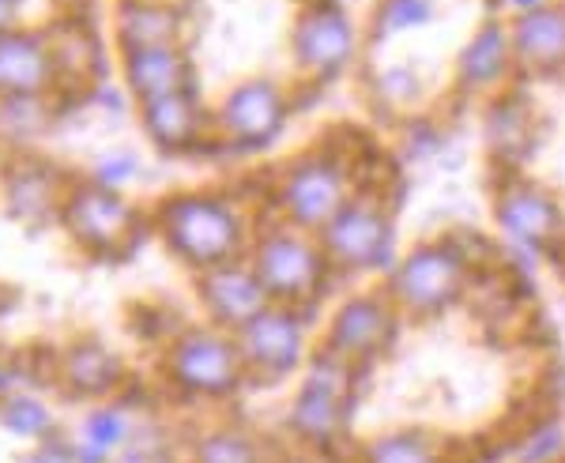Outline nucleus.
Wrapping results in <instances>:
<instances>
[{
	"label": "nucleus",
	"mask_w": 565,
	"mask_h": 463,
	"mask_svg": "<svg viewBox=\"0 0 565 463\" xmlns=\"http://www.w3.org/2000/svg\"><path fill=\"white\" fill-rule=\"evenodd\" d=\"M148 223L162 249L189 276L242 260L249 252L253 234H257L249 207L234 193L212 185L174 189V193L159 196L148 212Z\"/></svg>",
	"instance_id": "1"
},
{
	"label": "nucleus",
	"mask_w": 565,
	"mask_h": 463,
	"mask_svg": "<svg viewBox=\"0 0 565 463\" xmlns=\"http://www.w3.org/2000/svg\"><path fill=\"white\" fill-rule=\"evenodd\" d=\"M154 374L181 403H226L249 388L234 332H223L207 321L181 324L159 347Z\"/></svg>",
	"instance_id": "2"
},
{
	"label": "nucleus",
	"mask_w": 565,
	"mask_h": 463,
	"mask_svg": "<svg viewBox=\"0 0 565 463\" xmlns=\"http://www.w3.org/2000/svg\"><path fill=\"white\" fill-rule=\"evenodd\" d=\"M57 226L79 257L109 265V260H125L129 252L151 234L148 212L117 189L95 185L87 174L68 181V193L61 200Z\"/></svg>",
	"instance_id": "3"
},
{
	"label": "nucleus",
	"mask_w": 565,
	"mask_h": 463,
	"mask_svg": "<svg viewBox=\"0 0 565 463\" xmlns=\"http://www.w3.org/2000/svg\"><path fill=\"white\" fill-rule=\"evenodd\" d=\"M245 260L257 271L264 294L271 302L295 309H317L335 279L317 234L298 230V226H287L279 219L257 223Z\"/></svg>",
	"instance_id": "4"
},
{
	"label": "nucleus",
	"mask_w": 565,
	"mask_h": 463,
	"mask_svg": "<svg viewBox=\"0 0 565 463\" xmlns=\"http://www.w3.org/2000/svg\"><path fill=\"white\" fill-rule=\"evenodd\" d=\"M359 366L317 347L306 358L298 392L290 396L282 426L298 444L313 452H335L351 433L354 399H359Z\"/></svg>",
	"instance_id": "5"
},
{
	"label": "nucleus",
	"mask_w": 565,
	"mask_h": 463,
	"mask_svg": "<svg viewBox=\"0 0 565 463\" xmlns=\"http://www.w3.org/2000/svg\"><path fill=\"white\" fill-rule=\"evenodd\" d=\"M359 193L354 166L340 151L313 148L282 162L271 177V207L276 219L298 230L317 234L321 226L340 212L348 200Z\"/></svg>",
	"instance_id": "6"
},
{
	"label": "nucleus",
	"mask_w": 565,
	"mask_h": 463,
	"mask_svg": "<svg viewBox=\"0 0 565 463\" xmlns=\"http://www.w3.org/2000/svg\"><path fill=\"white\" fill-rule=\"evenodd\" d=\"M471 283V260L460 241H423L412 252L396 257V265L385 271V294L399 316L430 321L452 309Z\"/></svg>",
	"instance_id": "7"
},
{
	"label": "nucleus",
	"mask_w": 565,
	"mask_h": 463,
	"mask_svg": "<svg viewBox=\"0 0 565 463\" xmlns=\"http://www.w3.org/2000/svg\"><path fill=\"white\" fill-rule=\"evenodd\" d=\"M335 276H385L396 265V215L373 189H359L317 230Z\"/></svg>",
	"instance_id": "8"
},
{
	"label": "nucleus",
	"mask_w": 565,
	"mask_h": 463,
	"mask_svg": "<svg viewBox=\"0 0 565 463\" xmlns=\"http://www.w3.org/2000/svg\"><path fill=\"white\" fill-rule=\"evenodd\" d=\"M295 95L271 76L238 79L212 106V148L231 154H260L287 132Z\"/></svg>",
	"instance_id": "9"
},
{
	"label": "nucleus",
	"mask_w": 565,
	"mask_h": 463,
	"mask_svg": "<svg viewBox=\"0 0 565 463\" xmlns=\"http://www.w3.org/2000/svg\"><path fill=\"white\" fill-rule=\"evenodd\" d=\"M309 321H313V309L268 302L253 321H245L234 332L249 388H271L282 385L287 377L302 374L306 358L313 354V347H309Z\"/></svg>",
	"instance_id": "10"
},
{
	"label": "nucleus",
	"mask_w": 565,
	"mask_h": 463,
	"mask_svg": "<svg viewBox=\"0 0 565 463\" xmlns=\"http://www.w3.org/2000/svg\"><path fill=\"white\" fill-rule=\"evenodd\" d=\"M68 181V170L45 159L42 151L12 148L0 154V207L26 234H42L57 226Z\"/></svg>",
	"instance_id": "11"
},
{
	"label": "nucleus",
	"mask_w": 565,
	"mask_h": 463,
	"mask_svg": "<svg viewBox=\"0 0 565 463\" xmlns=\"http://www.w3.org/2000/svg\"><path fill=\"white\" fill-rule=\"evenodd\" d=\"M359 57V26L335 0H306L290 31V61L298 76L324 87L343 76Z\"/></svg>",
	"instance_id": "12"
},
{
	"label": "nucleus",
	"mask_w": 565,
	"mask_h": 463,
	"mask_svg": "<svg viewBox=\"0 0 565 463\" xmlns=\"http://www.w3.org/2000/svg\"><path fill=\"white\" fill-rule=\"evenodd\" d=\"M399 321H404V316L392 305L385 287L348 294L324 321V332L317 347L362 369V366H370V362H377L381 354L396 343Z\"/></svg>",
	"instance_id": "13"
},
{
	"label": "nucleus",
	"mask_w": 565,
	"mask_h": 463,
	"mask_svg": "<svg viewBox=\"0 0 565 463\" xmlns=\"http://www.w3.org/2000/svg\"><path fill=\"white\" fill-rule=\"evenodd\" d=\"M136 121L151 148L167 159H185L212 148V106L200 84L136 103Z\"/></svg>",
	"instance_id": "14"
},
{
	"label": "nucleus",
	"mask_w": 565,
	"mask_h": 463,
	"mask_svg": "<svg viewBox=\"0 0 565 463\" xmlns=\"http://www.w3.org/2000/svg\"><path fill=\"white\" fill-rule=\"evenodd\" d=\"M53 385L76 403H103L129 388V362L98 335H72L53 354Z\"/></svg>",
	"instance_id": "15"
},
{
	"label": "nucleus",
	"mask_w": 565,
	"mask_h": 463,
	"mask_svg": "<svg viewBox=\"0 0 565 463\" xmlns=\"http://www.w3.org/2000/svg\"><path fill=\"white\" fill-rule=\"evenodd\" d=\"M193 298L200 309V321L215 324L223 332H238L245 321L260 313L271 302L264 294L257 271L249 268V260H231V265H215L207 271L193 276Z\"/></svg>",
	"instance_id": "16"
},
{
	"label": "nucleus",
	"mask_w": 565,
	"mask_h": 463,
	"mask_svg": "<svg viewBox=\"0 0 565 463\" xmlns=\"http://www.w3.org/2000/svg\"><path fill=\"white\" fill-rule=\"evenodd\" d=\"M57 95V65L45 26H8L0 31V98Z\"/></svg>",
	"instance_id": "17"
},
{
	"label": "nucleus",
	"mask_w": 565,
	"mask_h": 463,
	"mask_svg": "<svg viewBox=\"0 0 565 463\" xmlns=\"http://www.w3.org/2000/svg\"><path fill=\"white\" fill-rule=\"evenodd\" d=\"M117 79L132 95V103H148V98L200 84L196 61L185 42L148 45V50H121L117 53Z\"/></svg>",
	"instance_id": "18"
},
{
	"label": "nucleus",
	"mask_w": 565,
	"mask_h": 463,
	"mask_svg": "<svg viewBox=\"0 0 565 463\" xmlns=\"http://www.w3.org/2000/svg\"><path fill=\"white\" fill-rule=\"evenodd\" d=\"M498 226L505 230V238H513L524 249H551L562 241L565 234V215L562 204L551 193L535 185H509L494 204Z\"/></svg>",
	"instance_id": "19"
},
{
	"label": "nucleus",
	"mask_w": 565,
	"mask_h": 463,
	"mask_svg": "<svg viewBox=\"0 0 565 463\" xmlns=\"http://www.w3.org/2000/svg\"><path fill=\"white\" fill-rule=\"evenodd\" d=\"M45 34L53 45V65H57V90H87L109 76L103 65V42L84 15H65L61 23L45 26Z\"/></svg>",
	"instance_id": "20"
},
{
	"label": "nucleus",
	"mask_w": 565,
	"mask_h": 463,
	"mask_svg": "<svg viewBox=\"0 0 565 463\" xmlns=\"http://www.w3.org/2000/svg\"><path fill=\"white\" fill-rule=\"evenodd\" d=\"M189 20L178 0H117L114 4V42L121 50L185 42Z\"/></svg>",
	"instance_id": "21"
},
{
	"label": "nucleus",
	"mask_w": 565,
	"mask_h": 463,
	"mask_svg": "<svg viewBox=\"0 0 565 463\" xmlns=\"http://www.w3.org/2000/svg\"><path fill=\"white\" fill-rule=\"evenodd\" d=\"M509 45H513V65L527 72H551L565 68V4H543L532 12H521L509 26Z\"/></svg>",
	"instance_id": "22"
},
{
	"label": "nucleus",
	"mask_w": 565,
	"mask_h": 463,
	"mask_svg": "<svg viewBox=\"0 0 565 463\" xmlns=\"http://www.w3.org/2000/svg\"><path fill=\"white\" fill-rule=\"evenodd\" d=\"M513 68V45H509V31L501 23H487L482 31L460 50L457 57V87L476 95L501 84Z\"/></svg>",
	"instance_id": "23"
},
{
	"label": "nucleus",
	"mask_w": 565,
	"mask_h": 463,
	"mask_svg": "<svg viewBox=\"0 0 565 463\" xmlns=\"http://www.w3.org/2000/svg\"><path fill=\"white\" fill-rule=\"evenodd\" d=\"M0 430L23 444H39L65 433L53 403L42 392H34L31 385L12 388V392L0 396Z\"/></svg>",
	"instance_id": "24"
},
{
	"label": "nucleus",
	"mask_w": 565,
	"mask_h": 463,
	"mask_svg": "<svg viewBox=\"0 0 565 463\" xmlns=\"http://www.w3.org/2000/svg\"><path fill=\"white\" fill-rule=\"evenodd\" d=\"M185 463H268V444L245 426H207L185 444Z\"/></svg>",
	"instance_id": "25"
},
{
	"label": "nucleus",
	"mask_w": 565,
	"mask_h": 463,
	"mask_svg": "<svg viewBox=\"0 0 565 463\" xmlns=\"http://www.w3.org/2000/svg\"><path fill=\"white\" fill-rule=\"evenodd\" d=\"M354 463H449V452L426 430H392L362 444Z\"/></svg>",
	"instance_id": "26"
},
{
	"label": "nucleus",
	"mask_w": 565,
	"mask_h": 463,
	"mask_svg": "<svg viewBox=\"0 0 565 463\" xmlns=\"http://www.w3.org/2000/svg\"><path fill=\"white\" fill-rule=\"evenodd\" d=\"M136 422L140 419L132 414V407L117 403V399H103V403H87L84 419H79L72 438L79 444H90V449H103L117 460V452L129 444Z\"/></svg>",
	"instance_id": "27"
},
{
	"label": "nucleus",
	"mask_w": 565,
	"mask_h": 463,
	"mask_svg": "<svg viewBox=\"0 0 565 463\" xmlns=\"http://www.w3.org/2000/svg\"><path fill=\"white\" fill-rule=\"evenodd\" d=\"M53 98L57 95L0 98V132H4L15 148H26L31 140H39L53 125Z\"/></svg>",
	"instance_id": "28"
},
{
	"label": "nucleus",
	"mask_w": 565,
	"mask_h": 463,
	"mask_svg": "<svg viewBox=\"0 0 565 463\" xmlns=\"http://www.w3.org/2000/svg\"><path fill=\"white\" fill-rule=\"evenodd\" d=\"M434 20V0H377L370 15V42H388Z\"/></svg>",
	"instance_id": "29"
},
{
	"label": "nucleus",
	"mask_w": 565,
	"mask_h": 463,
	"mask_svg": "<svg viewBox=\"0 0 565 463\" xmlns=\"http://www.w3.org/2000/svg\"><path fill=\"white\" fill-rule=\"evenodd\" d=\"M487 132H490V143H494L498 154H524L527 143H532V121L524 114V103L516 98H501V103L490 110V121H487Z\"/></svg>",
	"instance_id": "30"
},
{
	"label": "nucleus",
	"mask_w": 565,
	"mask_h": 463,
	"mask_svg": "<svg viewBox=\"0 0 565 463\" xmlns=\"http://www.w3.org/2000/svg\"><path fill=\"white\" fill-rule=\"evenodd\" d=\"M140 170H143V162H140V154H136V151H106V154H98V159L90 162L87 177L95 181V185H103V189H117V193H125V189L140 177Z\"/></svg>",
	"instance_id": "31"
},
{
	"label": "nucleus",
	"mask_w": 565,
	"mask_h": 463,
	"mask_svg": "<svg viewBox=\"0 0 565 463\" xmlns=\"http://www.w3.org/2000/svg\"><path fill=\"white\" fill-rule=\"evenodd\" d=\"M565 460V426L558 419H546L524 438L516 463H558Z\"/></svg>",
	"instance_id": "32"
},
{
	"label": "nucleus",
	"mask_w": 565,
	"mask_h": 463,
	"mask_svg": "<svg viewBox=\"0 0 565 463\" xmlns=\"http://www.w3.org/2000/svg\"><path fill=\"white\" fill-rule=\"evenodd\" d=\"M84 95H87V103L95 106L98 114H106V117H121V114L136 110L132 95L121 87V79L114 84V79L106 76V79H98V84H90V87L84 90Z\"/></svg>",
	"instance_id": "33"
},
{
	"label": "nucleus",
	"mask_w": 565,
	"mask_h": 463,
	"mask_svg": "<svg viewBox=\"0 0 565 463\" xmlns=\"http://www.w3.org/2000/svg\"><path fill=\"white\" fill-rule=\"evenodd\" d=\"M373 90H377L388 106H407V103H415L423 87H418V76L412 68L396 65V68L381 72V79H377V87H373Z\"/></svg>",
	"instance_id": "34"
},
{
	"label": "nucleus",
	"mask_w": 565,
	"mask_h": 463,
	"mask_svg": "<svg viewBox=\"0 0 565 463\" xmlns=\"http://www.w3.org/2000/svg\"><path fill=\"white\" fill-rule=\"evenodd\" d=\"M15 463H79V460H76V449H72L68 433H57V438H50V441L31 444Z\"/></svg>",
	"instance_id": "35"
},
{
	"label": "nucleus",
	"mask_w": 565,
	"mask_h": 463,
	"mask_svg": "<svg viewBox=\"0 0 565 463\" xmlns=\"http://www.w3.org/2000/svg\"><path fill=\"white\" fill-rule=\"evenodd\" d=\"M404 148L412 151V154H434V148H437V132L430 129V121H412Z\"/></svg>",
	"instance_id": "36"
},
{
	"label": "nucleus",
	"mask_w": 565,
	"mask_h": 463,
	"mask_svg": "<svg viewBox=\"0 0 565 463\" xmlns=\"http://www.w3.org/2000/svg\"><path fill=\"white\" fill-rule=\"evenodd\" d=\"M23 385H26L23 366H15V362L0 358V396H4V392H12V388H23Z\"/></svg>",
	"instance_id": "37"
},
{
	"label": "nucleus",
	"mask_w": 565,
	"mask_h": 463,
	"mask_svg": "<svg viewBox=\"0 0 565 463\" xmlns=\"http://www.w3.org/2000/svg\"><path fill=\"white\" fill-rule=\"evenodd\" d=\"M23 23V0H0V31Z\"/></svg>",
	"instance_id": "38"
},
{
	"label": "nucleus",
	"mask_w": 565,
	"mask_h": 463,
	"mask_svg": "<svg viewBox=\"0 0 565 463\" xmlns=\"http://www.w3.org/2000/svg\"><path fill=\"white\" fill-rule=\"evenodd\" d=\"M543 4H551V0H509V8H516V15L532 12V8H543Z\"/></svg>",
	"instance_id": "39"
},
{
	"label": "nucleus",
	"mask_w": 565,
	"mask_h": 463,
	"mask_svg": "<svg viewBox=\"0 0 565 463\" xmlns=\"http://www.w3.org/2000/svg\"><path fill=\"white\" fill-rule=\"evenodd\" d=\"M558 463H565V460H558Z\"/></svg>",
	"instance_id": "40"
}]
</instances>
